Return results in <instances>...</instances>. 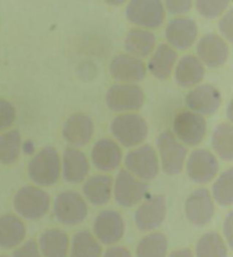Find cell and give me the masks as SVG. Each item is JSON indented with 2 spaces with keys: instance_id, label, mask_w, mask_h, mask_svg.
Instances as JSON below:
<instances>
[{
  "instance_id": "cell-19",
  "label": "cell",
  "mask_w": 233,
  "mask_h": 257,
  "mask_svg": "<svg viewBox=\"0 0 233 257\" xmlns=\"http://www.w3.org/2000/svg\"><path fill=\"white\" fill-rule=\"evenodd\" d=\"M94 131L91 117L83 113H74L68 117L63 126V137L74 147H82L90 143Z\"/></svg>"
},
{
  "instance_id": "cell-39",
  "label": "cell",
  "mask_w": 233,
  "mask_h": 257,
  "mask_svg": "<svg viewBox=\"0 0 233 257\" xmlns=\"http://www.w3.org/2000/svg\"><path fill=\"white\" fill-rule=\"evenodd\" d=\"M223 233H224V237H225V240H226V245L232 248V233H233V214L232 212H230L227 214V216L225 218V221H224L223 223Z\"/></svg>"
},
{
  "instance_id": "cell-17",
  "label": "cell",
  "mask_w": 233,
  "mask_h": 257,
  "mask_svg": "<svg viewBox=\"0 0 233 257\" xmlns=\"http://www.w3.org/2000/svg\"><path fill=\"white\" fill-rule=\"evenodd\" d=\"M166 216V200L162 195L146 199L135 213L137 228L141 231H152L161 225Z\"/></svg>"
},
{
  "instance_id": "cell-3",
  "label": "cell",
  "mask_w": 233,
  "mask_h": 257,
  "mask_svg": "<svg viewBox=\"0 0 233 257\" xmlns=\"http://www.w3.org/2000/svg\"><path fill=\"white\" fill-rule=\"evenodd\" d=\"M50 203L48 192L37 186L21 188L13 200L15 212L27 220H39L44 217L49 211Z\"/></svg>"
},
{
  "instance_id": "cell-16",
  "label": "cell",
  "mask_w": 233,
  "mask_h": 257,
  "mask_svg": "<svg viewBox=\"0 0 233 257\" xmlns=\"http://www.w3.org/2000/svg\"><path fill=\"white\" fill-rule=\"evenodd\" d=\"M109 73L111 78L120 82L136 84L146 78L147 68L142 59L130 54H120L111 59Z\"/></svg>"
},
{
  "instance_id": "cell-8",
  "label": "cell",
  "mask_w": 233,
  "mask_h": 257,
  "mask_svg": "<svg viewBox=\"0 0 233 257\" xmlns=\"http://www.w3.org/2000/svg\"><path fill=\"white\" fill-rule=\"evenodd\" d=\"M127 19L132 24L146 29H157L165 19V8L158 0H133L125 10Z\"/></svg>"
},
{
  "instance_id": "cell-21",
  "label": "cell",
  "mask_w": 233,
  "mask_h": 257,
  "mask_svg": "<svg viewBox=\"0 0 233 257\" xmlns=\"http://www.w3.org/2000/svg\"><path fill=\"white\" fill-rule=\"evenodd\" d=\"M63 178L68 183H80L84 181L90 171L88 157L83 152L74 147H67L63 154Z\"/></svg>"
},
{
  "instance_id": "cell-41",
  "label": "cell",
  "mask_w": 233,
  "mask_h": 257,
  "mask_svg": "<svg viewBox=\"0 0 233 257\" xmlns=\"http://www.w3.org/2000/svg\"><path fill=\"white\" fill-rule=\"evenodd\" d=\"M170 257H195V255H193V252L189 248H182V249H176L172 251Z\"/></svg>"
},
{
  "instance_id": "cell-37",
  "label": "cell",
  "mask_w": 233,
  "mask_h": 257,
  "mask_svg": "<svg viewBox=\"0 0 233 257\" xmlns=\"http://www.w3.org/2000/svg\"><path fill=\"white\" fill-rule=\"evenodd\" d=\"M165 7L172 15H180L188 13L192 7V2L190 0H167Z\"/></svg>"
},
{
  "instance_id": "cell-1",
  "label": "cell",
  "mask_w": 233,
  "mask_h": 257,
  "mask_svg": "<svg viewBox=\"0 0 233 257\" xmlns=\"http://www.w3.org/2000/svg\"><path fill=\"white\" fill-rule=\"evenodd\" d=\"M62 163L57 149L51 146L42 148L29 162L28 173L33 183L41 187L54 186L58 181Z\"/></svg>"
},
{
  "instance_id": "cell-29",
  "label": "cell",
  "mask_w": 233,
  "mask_h": 257,
  "mask_svg": "<svg viewBox=\"0 0 233 257\" xmlns=\"http://www.w3.org/2000/svg\"><path fill=\"white\" fill-rule=\"evenodd\" d=\"M22 137L19 130L12 128L0 135V164L11 165L20 158Z\"/></svg>"
},
{
  "instance_id": "cell-6",
  "label": "cell",
  "mask_w": 233,
  "mask_h": 257,
  "mask_svg": "<svg viewBox=\"0 0 233 257\" xmlns=\"http://www.w3.org/2000/svg\"><path fill=\"white\" fill-rule=\"evenodd\" d=\"M106 105L116 113L133 112L145 104V92L141 87L132 83H116L107 90Z\"/></svg>"
},
{
  "instance_id": "cell-24",
  "label": "cell",
  "mask_w": 233,
  "mask_h": 257,
  "mask_svg": "<svg viewBox=\"0 0 233 257\" xmlns=\"http://www.w3.org/2000/svg\"><path fill=\"white\" fill-rule=\"evenodd\" d=\"M38 247L42 257H68L70 237L60 229H48L39 237Z\"/></svg>"
},
{
  "instance_id": "cell-34",
  "label": "cell",
  "mask_w": 233,
  "mask_h": 257,
  "mask_svg": "<svg viewBox=\"0 0 233 257\" xmlns=\"http://www.w3.org/2000/svg\"><path fill=\"white\" fill-rule=\"evenodd\" d=\"M198 13L206 19H216L230 5L227 0H198L195 3Z\"/></svg>"
},
{
  "instance_id": "cell-5",
  "label": "cell",
  "mask_w": 233,
  "mask_h": 257,
  "mask_svg": "<svg viewBox=\"0 0 233 257\" xmlns=\"http://www.w3.org/2000/svg\"><path fill=\"white\" fill-rule=\"evenodd\" d=\"M156 145L164 172L167 175L181 173L187 158V147L175 138L173 132L168 130L158 136Z\"/></svg>"
},
{
  "instance_id": "cell-26",
  "label": "cell",
  "mask_w": 233,
  "mask_h": 257,
  "mask_svg": "<svg viewBox=\"0 0 233 257\" xmlns=\"http://www.w3.org/2000/svg\"><path fill=\"white\" fill-rule=\"evenodd\" d=\"M205 75V66L193 55H184L174 70L176 83L182 88L195 87L201 82Z\"/></svg>"
},
{
  "instance_id": "cell-30",
  "label": "cell",
  "mask_w": 233,
  "mask_h": 257,
  "mask_svg": "<svg viewBox=\"0 0 233 257\" xmlns=\"http://www.w3.org/2000/svg\"><path fill=\"white\" fill-rule=\"evenodd\" d=\"M211 146L224 161L233 160V126L231 123H221L211 135Z\"/></svg>"
},
{
  "instance_id": "cell-27",
  "label": "cell",
  "mask_w": 233,
  "mask_h": 257,
  "mask_svg": "<svg viewBox=\"0 0 233 257\" xmlns=\"http://www.w3.org/2000/svg\"><path fill=\"white\" fill-rule=\"evenodd\" d=\"M156 46V36L152 31L145 29H132L124 40V48L128 54L137 58L150 56Z\"/></svg>"
},
{
  "instance_id": "cell-13",
  "label": "cell",
  "mask_w": 233,
  "mask_h": 257,
  "mask_svg": "<svg viewBox=\"0 0 233 257\" xmlns=\"http://www.w3.org/2000/svg\"><path fill=\"white\" fill-rule=\"evenodd\" d=\"M184 212L189 222L193 225L204 226L208 224L215 213V205L210 192L205 188L192 191L185 200Z\"/></svg>"
},
{
  "instance_id": "cell-40",
  "label": "cell",
  "mask_w": 233,
  "mask_h": 257,
  "mask_svg": "<svg viewBox=\"0 0 233 257\" xmlns=\"http://www.w3.org/2000/svg\"><path fill=\"white\" fill-rule=\"evenodd\" d=\"M101 257H132L131 251L122 246H113L107 249Z\"/></svg>"
},
{
  "instance_id": "cell-9",
  "label": "cell",
  "mask_w": 233,
  "mask_h": 257,
  "mask_svg": "<svg viewBox=\"0 0 233 257\" xmlns=\"http://www.w3.org/2000/svg\"><path fill=\"white\" fill-rule=\"evenodd\" d=\"M148 192V185L136 178L127 170H121L113 183V195L120 206L130 208L145 198Z\"/></svg>"
},
{
  "instance_id": "cell-38",
  "label": "cell",
  "mask_w": 233,
  "mask_h": 257,
  "mask_svg": "<svg viewBox=\"0 0 233 257\" xmlns=\"http://www.w3.org/2000/svg\"><path fill=\"white\" fill-rule=\"evenodd\" d=\"M218 29L227 41L233 40V10L228 11L218 22Z\"/></svg>"
},
{
  "instance_id": "cell-10",
  "label": "cell",
  "mask_w": 233,
  "mask_h": 257,
  "mask_svg": "<svg viewBox=\"0 0 233 257\" xmlns=\"http://www.w3.org/2000/svg\"><path fill=\"white\" fill-rule=\"evenodd\" d=\"M173 131L175 138L184 146H197L205 138L207 124L201 115L183 110L174 118Z\"/></svg>"
},
{
  "instance_id": "cell-23",
  "label": "cell",
  "mask_w": 233,
  "mask_h": 257,
  "mask_svg": "<svg viewBox=\"0 0 233 257\" xmlns=\"http://www.w3.org/2000/svg\"><path fill=\"white\" fill-rule=\"evenodd\" d=\"M178 53L170 45L161 44L153 51L147 67L149 72L158 80H167L173 72Z\"/></svg>"
},
{
  "instance_id": "cell-35",
  "label": "cell",
  "mask_w": 233,
  "mask_h": 257,
  "mask_svg": "<svg viewBox=\"0 0 233 257\" xmlns=\"http://www.w3.org/2000/svg\"><path fill=\"white\" fill-rule=\"evenodd\" d=\"M16 119V108L11 101L0 98V131L8 130Z\"/></svg>"
},
{
  "instance_id": "cell-33",
  "label": "cell",
  "mask_w": 233,
  "mask_h": 257,
  "mask_svg": "<svg viewBox=\"0 0 233 257\" xmlns=\"http://www.w3.org/2000/svg\"><path fill=\"white\" fill-rule=\"evenodd\" d=\"M211 198L223 207L233 204V170L227 169L216 179L211 188Z\"/></svg>"
},
{
  "instance_id": "cell-11",
  "label": "cell",
  "mask_w": 233,
  "mask_h": 257,
  "mask_svg": "<svg viewBox=\"0 0 233 257\" xmlns=\"http://www.w3.org/2000/svg\"><path fill=\"white\" fill-rule=\"evenodd\" d=\"M125 233V222L121 213L114 209H105L94 218L93 235L103 245H115Z\"/></svg>"
},
{
  "instance_id": "cell-32",
  "label": "cell",
  "mask_w": 233,
  "mask_h": 257,
  "mask_svg": "<svg viewBox=\"0 0 233 257\" xmlns=\"http://www.w3.org/2000/svg\"><path fill=\"white\" fill-rule=\"evenodd\" d=\"M227 245L221 234L207 232L196 243V257H227Z\"/></svg>"
},
{
  "instance_id": "cell-42",
  "label": "cell",
  "mask_w": 233,
  "mask_h": 257,
  "mask_svg": "<svg viewBox=\"0 0 233 257\" xmlns=\"http://www.w3.org/2000/svg\"><path fill=\"white\" fill-rule=\"evenodd\" d=\"M0 257H7V256H4V255H0Z\"/></svg>"
},
{
  "instance_id": "cell-25",
  "label": "cell",
  "mask_w": 233,
  "mask_h": 257,
  "mask_svg": "<svg viewBox=\"0 0 233 257\" xmlns=\"http://www.w3.org/2000/svg\"><path fill=\"white\" fill-rule=\"evenodd\" d=\"M113 178L106 174H96L85 180L82 191L89 203L101 206L110 200L113 194Z\"/></svg>"
},
{
  "instance_id": "cell-12",
  "label": "cell",
  "mask_w": 233,
  "mask_h": 257,
  "mask_svg": "<svg viewBox=\"0 0 233 257\" xmlns=\"http://www.w3.org/2000/svg\"><path fill=\"white\" fill-rule=\"evenodd\" d=\"M187 174L193 182L205 185L210 182L218 172L216 156L206 149L193 151L187 161Z\"/></svg>"
},
{
  "instance_id": "cell-20",
  "label": "cell",
  "mask_w": 233,
  "mask_h": 257,
  "mask_svg": "<svg viewBox=\"0 0 233 257\" xmlns=\"http://www.w3.org/2000/svg\"><path fill=\"white\" fill-rule=\"evenodd\" d=\"M122 149L109 138H101L96 141L91 151L92 164L101 172H110L118 169L122 162Z\"/></svg>"
},
{
  "instance_id": "cell-36",
  "label": "cell",
  "mask_w": 233,
  "mask_h": 257,
  "mask_svg": "<svg viewBox=\"0 0 233 257\" xmlns=\"http://www.w3.org/2000/svg\"><path fill=\"white\" fill-rule=\"evenodd\" d=\"M13 257H42L36 240H28L15 248Z\"/></svg>"
},
{
  "instance_id": "cell-18",
  "label": "cell",
  "mask_w": 233,
  "mask_h": 257,
  "mask_svg": "<svg viewBox=\"0 0 233 257\" xmlns=\"http://www.w3.org/2000/svg\"><path fill=\"white\" fill-rule=\"evenodd\" d=\"M198 27L190 17H176L167 23L165 37L173 49L187 50L197 39Z\"/></svg>"
},
{
  "instance_id": "cell-15",
  "label": "cell",
  "mask_w": 233,
  "mask_h": 257,
  "mask_svg": "<svg viewBox=\"0 0 233 257\" xmlns=\"http://www.w3.org/2000/svg\"><path fill=\"white\" fill-rule=\"evenodd\" d=\"M221 104V92L211 84L197 85L185 96V105L191 109V112L201 116L216 113Z\"/></svg>"
},
{
  "instance_id": "cell-22",
  "label": "cell",
  "mask_w": 233,
  "mask_h": 257,
  "mask_svg": "<svg viewBox=\"0 0 233 257\" xmlns=\"http://www.w3.org/2000/svg\"><path fill=\"white\" fill-rule=\"evenodd\" d=\"M27 237V226L20 216L7 213L0 216V248L13 249L21 246Z\"/></svg>"
},
{
  "instance_id": "cell-2",
  "label": "cell",
  "mask_w": 233,
  "mask_h": 257,
  "mask_svg": "<svg viewBox=\"0 0 233 257\" xmlns=\"http://www.w3.org/2000/svg\"><path fill=\"white\" fill-rule=\"evenodd\" d=\"M110 132L121 145L132 148L146 140L148 136V124L139 114L124 113L113 118Z\"/></svg>"
},
{
  "instance_id": "cell-4",
  "label": "cell",
  "mask_w": 233,
  "mask_h": 257,
  "mask_svg": "<svg viewBox=\"0 0 233 257\" xmlns=\"http://www.w3.org/2000/svg\"><path fill=\"white\" fill-rule=\"evenodd\" d=\"M54 214L59 223L76 225L82 223L88 215V204L75 190L59 192L54 200Z\"/></svg>"
},
{
  "instance_id": "cell-7",
  "label": "cell",
  "mask_w": 233,
  "mask_h": 257,
  "mask_svg": "<svg viewBox=\"0 0 233 257\" xmlns=\"http://www.w3.org/2000/svg\"><path fill=\"white\" fill-rule=\"evenodd\" d=\"M124 163L128 172L142 181L153 180L159 173V158L150 145H142L129 152Z\"/></svg>"
},
{
  "instance_id": "cell-28",
  "label": "cell",
  "mask_w": 233,
  "mask_h": 257,
  "mask_svg": "<svg viewBox=\"0 0 233 257\" xmlns=\"http://www.w3.org/2000/svg\"><path fill=\"white\" fill-rule=\"evenodd\" d=\"M70 257H101L102 248L94 235L88 230H80L73 235Z\"/></svg>"
},
{
  "instance_id": "cell-14",
  "label": "cell",
  "mask_w": 233,
  "mask_h": 257,
  "mask_svg": "<svg viewBox=\"0 0 233 257\" xmlns=\"http://www.w3.org/2000/svg\"><path fill=\"white\" fill-rule=\"evenodd\" d=\"M197 58L210 68L224 65L228 58V46L226 41L216 33H207L197 44Z\"/></svg>"
},
{
  "instance_id": "cell-31",
  "label": "cell",
  "mask_w": 233,
  "mask_h": 257,
  "mask_svg": "<svg viewBox=\"0 0 233 257\" xmlns=\"http://www.w3.org/2000/svg\"><path fill=\"white\" fill-rule=\"evenodd\" d=\"M168 241L162 232H152L145 235L137 246V257H166Z\"/></svg>"
}]
</instances>
